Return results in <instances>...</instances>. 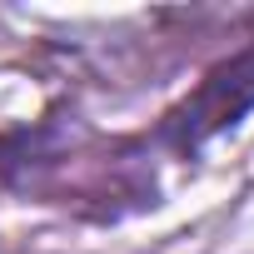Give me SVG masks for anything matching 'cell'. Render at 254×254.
I'll return each instance as SVG.
<instances>
[{
    "label": "cell",
    "instance_id": "cell-1",
    "mask_svg": "<svg viewBox=\"0 0 254 254\" xmlns=\"http://www.w3.org/2000/svg\"><path fill=\"white\" fill-rule=\"evenodd\" d=\"M254 110V45L244 55H234L229 65H219L175 115H170V140L180 150H199L204 140L234 130V125Z\"/></svg>",
    "mask_w": 254,
    "mask_h": 254
}]
</instances>
